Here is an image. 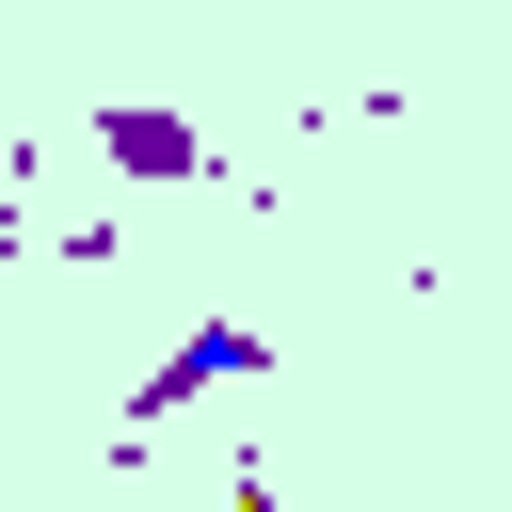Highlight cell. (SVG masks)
I'll return each mask as SVG.
<instances>
[{
    "label": "cell",
    "mask_w": 512,
    "mask_h": 512,
    "mask_svg": "<svg viewBox=\"0 0 512 512\" xmlns=\"http://www.w3.org/2000/svg\"><path fill=\"white\" fill-rule=\"evenodd\" d=\"M224 368H256V336H240V320H208V336H176V368H160V400H192V384H224Z\"/></svg>",
    "instance_id": "obj_1"
}]
</instances>
